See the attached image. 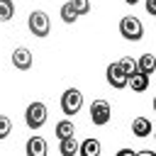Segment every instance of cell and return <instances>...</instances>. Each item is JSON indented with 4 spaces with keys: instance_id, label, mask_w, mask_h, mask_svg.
I'll use <instances>...</instances> for the list:
<instances>
[{
    "instance_id": "1",
    "label": "cell",
    "mask_w": 156,
    "mask_h": 156,
    "mask_svg": "<svg viewBox=\"0 0 156 156\" xmlns=\"http://www.w3.org/2000/svg\"><path fill=\"white\" fill-rule=\"evenodd\" d=\"M27 27H29V32H32L37 39H44V37H49V32H51V20H49V15H46L44 10H34V12L27 17Z\"/></svg>"
},
{
    "instance_id": "2",
    "label": "cell",
    "mask_w": 156,
    "mask_h": 156,
    "mask_svg": "<svg viewBox=\"0 0 156 156\" xmlns=\"http://www.w3.org/2000/svg\"><path fill=\"white\" fill-rule=\"evenodd\" d=\"M46 117H49V112H46V105H44V102H29L27 110H24V122H27V127L34 129V132L46 124Z\"/></svg>"
},
{
    "instance_id": "3",
    "label": "cell",
    "mask_w": 156,
    "mask_h": 156,
    "mask_svg": "<svg viewBox=\"0 0 156 156\" xmlns=\"http://www.w3.org/2000/svg\"><path fill=\"white\" fill-rule=\"evenodd\" d=\"M119 34H122L124 39H129V41H139V39L144 37V24H141L136 17L127 15V17L119 20Z\"/></svg>"
},
{
    "instance_id": "4",
    "label": "cell",
    "mask_w": 156,
    "mask_h": 156,
    "mask_svg": "<svg viewBox=\"0 0 156 156\" xmlns=\"http://www.w3.org/2000/svg\"><path fill=\"white\" fill-rule=\"evenodd\" d=\"M80 107H83V93L78 88L63 90V95H61V110H63V115H78Z\"/></svg>"
},
{
    "instance_id": "5",
    "label": "cell",
    "mask_w": 156,
    "mask_h": 156,
    "mask_svg": "<svg viewBox=\"0 0 156 156\" xmlns=\"http://www.w3.org/2000/svg\"><path fill=\"white\" fill-rule=\"evenodd\" d=\"M105 76H107V83H110L115 90H122V88H127V85H129V76L124 73V68L119 66V61L110 63V66H107V71H105Z\"/></svg>"
},
{
    "instance_id": "6",
    "label": "cell",
    "mask_w": 156,
    "mask_h": 156,
    "mask_svg": "<svg viewBox=\"0 0 156 156\" xmlns=\"http://www.w3.org/2000/svg\"><path fill=\"white\" fill-rule=\"evenodd\" d=\"M110 117H112L110 102L107 100H93V105H90V119H93V124L102 127V124L110 122Z\"/></svg>"
},
{
    "instance_id": "7",
    "label": "cell",
    "mask_w": 156,
    "mask_h": 156,
    "mask_svg": "<svg viewBox=\"0 0 156 156\" xmlns=\"http://www.w3.org/2000/svg\"><path fill=\"white\" fill-rule=\"evenodd\" d=\"M12 66L17 71H29L32 68V51L27 46H17L12 51Z\"/></svg>"
},
{
    "instance_id": "8",
    "label": "cell",
    "mask_w": 156,
    "mask_h": 156,
    "mask_svg": "<svg viewBox=\"0 0 156 156\" xmlns=\"http://www.w3.org/2000/svg\"><path fill=\"white\" fill-rule=\"evenodd\" d=\"M46 139L44 136H32L29 141H27V146H24V151L29 154V156H46Z\"/></svg>"
},
{
    "instance_id": "9",
    "label": "cell",
    "mask_w": 156,
    "mask_h": 156,
    "mask_svg": "<svg viewBox=\"0 0 156 156\" xmlns=\"http://www.w3.org/2000/svg\"><path fill=\"white\" fill-rule=\"evenodd\" d=\"M129 88H132L134 93H144V90L149 88V73H144V71L132 73V76H129Z\"/></svg>"
},
{
    "instance_id": "10",
    "label": "cell",
    "mask_w": 156,
    "mask_h": 156,
    "mask_svg": "<svg viewBox=\"0 0 156 156\" xmlns=\"http://www.w3.org/2000/svg\"><path fill=\"white\" fill-rule=\"evenodd\" d=\"M132 134H134V136H149V134H154V127H151V122H149L146 117H134V122H132Z\"/></svg>"
},
{
    "instance_id": "11",
    "label": "cell",
    "mask_w": 156,
    "mask_h": 156,
    "mask_svg": "<svg viewBox=\"0 0 156 156\" xmlns=\"http://www.w3.org/2000/svg\"><path fill=\"white\" fill-rule=\"evenodd\" d=\"M58 154H63V156H76V154H80V144L76 141V134L68 136V139H61V144H58Z\"/></svg>"
},
{
    "instance_id": "12",
    "label": "cell",
    "mask_w": 156,
    "mask_h": 156,
    "mask_svg": "<svg viewBox=\"0 0 156 156\" xmlns=\"http://www.w3.org/2000/svg\"><path fill=\"white\" fill-rule=\"evenodd\" d=\"M102 151V146H100V141L98 139H85V141H80V156H98Z\"/></svg>"
},
{
    "instance_id": "13",
    "label": "cell",
    "mask_w": 156,
    "mask_h": 156,
    "mask_svg": "<svg viewBox=\"0 0 156 156\" xmlns=\"http://www.w3.org/2000/svg\"><path fill=\"white\" fill-rule=\"evenodd\" d=\"M76 134V127H73V122L71 119H61L58 124H56V139L61 141V139H68V136H73Z\"/></svg>"
},
{
    "instance_id": "14",
    "label": "cell",
    "mask_w": 156,
    "mask_h": 156,
    "mask_svg": "<svg viewBox=\"0 0 156 156\" xmlns=\"http://www.w3.org/2000/svg\"><path fill=\"white\" fill-rule=\"evenodd\" d=\"M136 63H139V71H144V73H154L156 71V58L151 56V54H141L139 58H136Z\"/></svg>"
},
{
    "instance_id": "15",
    "label": "cell",
    "mask_w": 156,
    "mask_h": 156,
    "mask_svg": "<svg viewBox=\"0 0 156 156\" xmlns=\"http://www.w3.org/2000/svg\"><path fill=\"white\" fill-rule=\"evenodd\" d=\"M78 17H80V15L76 12V7H73L71 2H63V5H61V20H63L66 24H73Z\"/></svg>"
},
{
    "instance_id": "16",
    "label": "cell",
    "mask_w": 156,
    "mask_h": 156,
    "mask_svg": "<svg viewBox=\"0 0 156 156\" xmlns=\"http://www.w3.org/2000/svg\"><path fill=\"white\" fill-rule=\"evenodd\" d=\"M15 15V2L12 0H0V22H10Z\"/></svg>"
},
{
    "instance_id": "17",
    "label": "cell",
    "mask_w": 156,
    "mask_h": 156,
    "mask_svg": "<svg viewBox=\"0 0 156 156\" xmlns=\"http://www.w3.org/2000/svg\"><path fill=\"white\" fill-rule=\"evenodd\" d=\"M119 66L124 68V73H127V76H132V73H136V71H139V63H136L132 56H122V58H119Z\"/></svg>"
},
{
    "instance_id": "18",
    "label": "cell",
    "mask_w": 156,
    "mask_h": 156,
    "mask_svg": "<svg viewBox=\"0 0 156 156\" xmlns=\"http://www.w3.org/2000/svg\"><path fill=\"white\" fill-rule=\"evenodd\" d=\"M10 132H12V119L7 115H0V139H5Z\"/></svg>"
},
{
    "instance_id": "19",
    "label": "cell",
    "mask_w": 156,
    "mask_h": 156,
    "mask_svg": "<svg viewBox=\"0 0 156 156\" xmlns=\"http://www.w3.org/2000/svg\"><path fill=\"white\" fill-rule=\"evenodd\" d=\"M68 2L76 7L78 15H88V12H90V0H68Z\"/></svg>"
},
{
    "instance_id": "20",
    "label": "cell",
    "mask_w": 156,
    "mask_h": 156,
    "mask_svg": "<svg viewBox=\"0 0 156 156\" xmlns=\"http://www.w3.org/2000/svg\"><path fill=\"white\" fill-rule=\"evenodd\" d=\"M146 12L151 17H156V0H146Z\"/></svg>"
},
{
    "instance_id": "21",
    "label": "cell",
    "mask_w": 156,
    "mask_h": 156,
    "mask_svg": "<svg viewBox=\"0 0 156 156\" xmlns=\"http://www.w3.org/2000/svg\"><path fill=\"white\" fill-rule=\"evenodd\" d=\"M117 156H134V151L132 149H122V151H117Z\"/></svg>"
},
{
    "instance_id": "22",
    "label": "cell",
    "mask_w": 156,
    "mask_h": 156,
    "mask_svg": "<svg viewBox=\"0 0 156 156\" xmlns=\"http://www.w3.org/2000/svg\"><path fill=\"white\" fill-rule=\"evenodd\" d=\"M139 156H154V151H151V149H141V151H139Z\"/></svg>"
},
{
    "instance_id": "23",
    "label": "cell",
    "mask_w": 156,
    "mask_h": 156,
    "mask_svg": "<svg viewBox=\"0 0 156 156\" xmlns=\"http://www.w3.org/2000/svg\"><path fill=\"white\" fill-rule=\"evenodd\" d=\"M124 2H127V5H136L139 0H124Z\"/></svg>"
},
{
    "instance_id": "24",
    "label": "cell",
    "mask_w": 156,
    "mask_h": 156,
    "mask_svg": "<svg viewBox=\"0 0 156 156\" xmlns=\"http://www.w3.org/2000/svg\"><path fill=\"white\" fill-rule=\"evenodd\" d=\"M154 112H156V98H154Z\"/></svg>"
},
{
    "instance_id": "25",
    "label": "cell",
    "mask_w": 156,
    "mask_h": 156,
    "mask_svg": "<svg viewBox=\"0 0 156 156\" xmlns=\"http://www.w3.org/2000/svg\"><path fill=\"white\" fill-rule=\"evenodd\" d=\"M154 139H156V129H154Z\"/></svg>"
}]
</instances>
